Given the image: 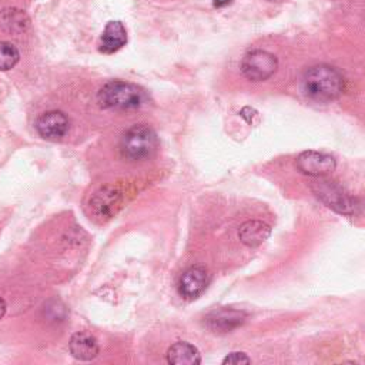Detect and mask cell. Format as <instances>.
<instances>
[{
    "mask_svg": "<svg viewBox=\"0 0 365 365\" xmlns=\"http://www.w3.org/2000/svg\"><path fill=\"white\" fill-rule=\"evenodd\" d=\"M301 86L307 97L317 101H332L342 94L345 80L338 68L328 64H317L304 73Z\"/></svg>",
    "mask_w": 365,
    "mask_h": 365,
    "instance_id": "cell-1",
    "label": "cell"
},
{
    "mask_svg": "<svg viewBox=\"0 0 365 365\" xmlns=\"http://www.w3.org/2000/svg\"><path fill=\"white\" fill-rule=\"evenodd\" d=\"M145 100L147 96L141 87L121 80L106 83L97 93L98 106L107 110H137L145 103Z\"/></svg>",
    "mask_w": 365,
    "mask_h": 365,
    "instance_id": "cell-2",
    "label": "cell"
},
{
    "mask_svg": "<svg viewBox=\"0 0 365 365\" xmlns=\"http://www.w3.org/2000/svg\"><path fill=\"white\" fill-rule=\"evenodd\" d=\"M158 148V137L147 124L130 127L120 140V153L130 161H141L154 155Z\"/></svg>",
    "mask_w": 365,
    "mask_h": 365,
    "instance_id": "cell-3",
    "label": "cell"
},
{
    "mask_svg": "<svg viewBox=\"0 0 365 365\" xmlns=\"http://www.w3.org/2000/svg\"><path fill=\"white\" fill-rule=\"evenodd\" d=\"M311 188L315 195L331 210L344 215L355 214L358 204L356 200L352 198L339 184L329 178H324V175L317 177L311 181Z\"/></svg>",
    "mask_w": 365,
    "mask_h": 365,
    "instance_id": "cell-4",
    "label": "cell"
},
{
    "mask_svg": "<svg viewBox=\"0 0 365 365\" xmlns=\"http://www.w3.org/2000/svg\"><path fill=\"white\" fill-rule=\"evenodd\" d=\"M278 68L277 57L267 50H251L241 60V73L250 81L268 80Z\"/></svg>",
    "mask_w": 365,
    "mask_h": 365,
    "instance_id": "cell-5",
    "label": "cell"
},
{
    "mask_svg": "<svg viewBox=\"0 0 365 365\" xmlns=\"http://www.w3.org/2000/svg\"><path fill=\"white\" fill-rule=\"evenodd\" d=\"M336 167V161L332 155L308 150L302 151L297 157V168L307 175L311 177H321L332 173Z\"/></svg>",
    "mask_w": 365,
    "mask_h": 365,
    "instance_id": "cell-6",
    "label": "cell"
},
{
    "mask_svg": "<svg viewBox=\"0 0 365 365\" xmlns=\"http://www.w3.org/2000/svg\"><path fill=\"white\" fill-rule=\"evenodd\" d=\"M34 127L40 137L56 141L67 134L70 123L63 111L50 110L37 117Z\"/></svg>",
    "mask_w": 365,
    "mask_h": 365,
    "instance_id": "cell-7",
    "label": "cell"
},
{
    "mask_svg": "<svg viewBox=\"0 0 365 365\" xmlns=\"http://www.w3.org/2000/svg\"><path fill=\"white\" fill-rule=\"evenodd\" d=\"M247 319V314L240 309L232 308H220L211 311L204 318V325L215 334L231 332L232 329L241 327Z\"/></svg>",
    "mask_w": 365,
    "mask_h": 365,
    "instance_id": "cell-8",
    "label": "cell"
},
{
    "mask_svg": "<svg viewBox=\"0 0 365 365\" xmlns=\"http://www.w3.org/2000/svg\"><path fill=\"white\" fill-rule=\"evenodd\" d=\"M210 282L208 271L201 265H194L187 268L178 281V292L185 299L198 298Z\"/></svg>",
    "mask_w": 365,
    "mask_h": 365,
    "instance_id": "cell-9",
    "label": "cell"
},
{
    "mask_svg": "<svg viewBox=\"0 0 365 365\" xmlns=\"http://www.w3.org/2000/svg\"><path fill=\"white\" fill-rule=\"evenodd\" d=\"M120 194L111 188V187H104L94 192V195L90 198V212L100 220H107L113 214H115L117 207L120 205Z\"/></svg>",
    "mask_w": 365,
    "mask_h": 365,
    "instance_id": "cell-10",
    "label": "cell"
},
{
    "mask_svg": "<svg viewBox=\"0 0 365 365\" xmlns=\"http://www.w3.org/2000/svg\"><path fill=\"white\" fill-rule=\"evenodd\" d=\"M127 43V30L124 24L118 20H111L106 24L101 37L98 50L104 54H113L123 48Z\"/></svg>",
    "mask_w": 365,
    "mask_h": 365,
    "instance_id": "cell-11",
    "label": "cell"
},
{
    "mask_svg": "<svg viewBox=\"0 0 365 365\" xmlns=\"http://www.w3.org/2000/svg\"><path fill=\"white\" fill-rule=\"evenodd\" d=\"M71 355L78 361H91L98 355V342L88 332H76L68 342Z\"/></svg>",
    "mask_w": 365,
    "mask_h": 365,
    "instance_id": "cell-12",
    "label": "cell"
},
{
    "mask_svg": "<svg viewBox=\"0 0 365 365\" xmlns=\"http://www.w3.org/2000/svg\"><path fill=\"white\" fill-rule=\"evenodd\" d=\"M271 234V228L268 224L259 220H250L241 224L238 230V238L247 247H258L261 245Z\"/></svg>",
    "mask_w": 365,
    "mask_h": 365,
    "instance_id": "cell-13",
    "label": "cell"
},
{
    "mask_svg": "<svg viewBox=\"0 0 365 365\" xmlns=\"http://www.w3.org/2000/svg\"><path fill=\"white\" fill-rule=\"evenodd\" d=\"M167 362L174 365H195L201 364V354L192 344L178 341L168 348Z\"/></svg>",
    "mask_w": 365,
    "mask_h": 365,
    "instance_id": "cell-14",
    "label": "cell"
},
{
    "mask_svg": "<svg viewBox=\"0 0 365 365\" xmlns=\"http://www.w3.org/2000/svg\"><path fill=\"white\" fill-rule=\"evenodd\" d=\"M0 24L3 26L4 30L19 34L29 29L30 20L23 10L9 7L0 13Z\"/></svg>",
    "mask_w": 365,
    "mask_h": 365,
    "instance_id": "cell-15",
    "label": "cell"
},
{
    "mask_svg": "<svg viewBox=\"0 0 365 365\" xmlns=\"http://www.w3.org/2000/svg\"><path fill=\"white\" fill-rule=\"evenodd\" d=\"M20 60V53L13 43L0 41V70L13 68Z\"/></svg>",
    "mask_w": 365,
    "mask_h": 365,
    "instance_id": "cell-16",
    "label": "cell"
},
{
    "mask_svg": "<svg viewBox=\"0 0 365 365\" xmlns=\"http://www.w3.org/2000/svg\"><path fill=\"white\" fill-rule=\"evenodd\" d=\"M222 364L227 365V364H234V365H238V364H251V358L247 356V354L244 352H230L224 359H222Z\"/></svg>",
    "mask_w": 365,
    "mask_h": 365,
    "instance_id": "cell-17",
    "label": "cell"
},
{
    "mask_svg": "<svg viewBox=\"0 0 365 365\" xmlns=\"http://www.w3.org/2000/svg\"><path fill=\"white\" fill-rule=\"evenodd\" d=\"M6 309H7V305H6L4 299L0 297V318H3V317H4V314H6Z\"/></svg>",
    "mask_w": 365,
    "mask_h": 365,
    "instance_id": "cell-18",
    "label": "cell"
},
{
    "mask_svg": "<svg viewBox=\"0 0 365 365\" xmlns=\"http://www.w3.org/2000/svg\"><path fill=\"white\" fill-rule=\"evenodd\" d=\"M267 1H272V3L275 1V3H278V1H282V0H267Z\"/></svg>",
    "mask_w": 365,
    "mask_h": 365,
    "instance_id": "cell-19",
    "label": "cell"
}]
</instances>
